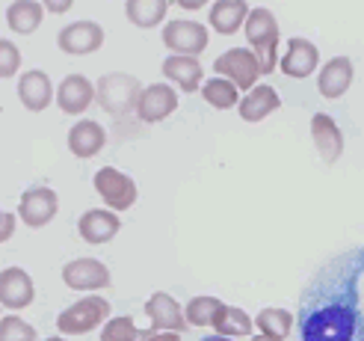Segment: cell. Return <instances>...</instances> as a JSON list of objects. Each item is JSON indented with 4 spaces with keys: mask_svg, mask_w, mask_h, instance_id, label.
Segmentation results:
<instances>
[{
    "mask_svg": "<svg viewBox=\"0 0 364 341\" xmlns=\"http://www.w3.org/2000/svg\"><path fill=\"white\" fill-rule=\"evenodd\" d=\"M299 341H364V246L320 267L299 297Z\"/></svg>",
    "mask_w": 364,
    "mask_h": 341,
    "instance_id": "obj_1",
    "label": "cell"
},
{
    "mask_svg": "<svg viewBox=\"0 0 364 341\" xmlns=\"http://www.w3.org/2000/svg\"><path fill=\"white\" fill-rule=\"evenodd\" d=\"M243 27H246L249 51L261 63V75H269V71L279 65V42H282L276 15H272L269 9H264V6L249 9V18H246Z\"/></svg>",
    "mask_w": 364,
    "mask_h": 341,
    "instance_id": "obj_2",
    "label": "cell"
},
{
    "mask_svg": "<svg viewBox=\"0 0 364 341\" xmlns=\"http://www.w3.org/2000/svg\"><path fill=\"white\" fill-rule=\"evenodd\" d=\"M139 95H142L139 80L134 75H122V71L104 75L95 86V98L101 104V110L116 116V119H124L127 113H136Z\"/></svg>",
    "mask_w": 364,
    "mask_h": 341,
    "instance_id": "obj_3",
    "label": "cell"
},
{
    "mask_svg": "<svg viewBox=\"0 0 364 341\" xmlns=\"http://www.w3.org/2000/svg\"><path fill=\"white\" fill-rule=\"evenodd\" d=\"M107 318H110V303L92 294V297H83L77 303H71L68 309H63L57 318V330L63 335H86L95 327H101Z\"/></svg>",
    "mask_w": 364,
    "mask_h": 341,
    "instance_id": "obj_4",
    "label": "cell"
},
{
    "mask_svg": "<svg viewBox=\"0 0 364 341\" xmlns=\"http://www.w3.org/2000/svg\"><path fill=\"white\" fill-rule=\"evenodd\" d=\"M95 190H98V196L107 202V208H110V211H127V208H134L136 196H139L134 178L124 175L116 167H101L95 172Z\"/></svg>",
    "mask_w": 364,
    "mask_h": 341,
    "instance_id": "obj_5",
    "label": "cell"
},
{
    "mask_svg": "<svg viewBox=\"0 0 364 341\" xmlns=\"http://www.w3.org/2000/svg\"><path fill=\"white\" fill-rule=\"evenodd\" d=\"M213 68H216V75H223L237 89H255V83H258V78H261V63L249 48L225 51L223 57L213 63Z\"/></svg>",
    "mask_w": 364,
    "mask_h": 341,
    "instance_id": "obj_6",
    "label": "cell"
},
{
    "mask_svg": "<svg viewBox=\"0 0 364 341\" xmlns=\"http://www.w3.org/2000/svg\"><path fill=\"white\" fill-rule=\"evenodd\" d=\"M60 211V196L45 184H36L30 190H24L21 202H18V217L24 220V226L30 229H42L48 226Z\"/></svg>",
    "mask_w": 364,
    "mask_h": 341,
    "instance_id": "obj_7",
    "label": "cell"
},
{
    "mask_svg": "<svg viewBox=\"0 0 364 341\" xmlns=\"http://www.w3.org/2000/svg\"><path fill=\"white\" fill-rule=\"evenodd\" d=\"M163 45L169 51L181 53V57H198L208 48V30L198 21H184V18H175L163 30Z\"/></svg>",
    "mask_w": 364,
    "mask_h": 341,
    "instance_id": "obj_8",
    "label": "cell"
},
{
    "mask_svg": "<svg viewBox=\"0 0 364 341\" xmlns=\"http://www.w3.org/2000/svg\"><path fill=\"white\" fill-rule=\"evenodd\" d=\"M63 282L71 291H95V288H110V271L98 258H75L63 267Z\"/></svg>",
    "mask_w": 364,
    "mask_h": 341,
    "instance_id": "obj_9",
    "label": "cell"
},
{
    "mask_svg": "<svg viewBox=\"0 0 364 341\" xmlns=\"http://www.w3.org/2000/svg\"><path fill=\"white\" fill-rule=\"evenodd\" d=\"M178 110V93L169 83H151L142 89V95L136 101V116L145 125H157L166 116Z\"/></svg>",
    "mask_w": 364,
    "mask_h": 341,
    "instance_id": "obj_10",
    "label": "cell"
},
{
    "mask_svg": "<svg viewBox=\"0 0 364 341\" xmlns=\"http://www.w3.org/2000/svg\"><path fill=\"white\" fill-rule=\"evenodd\" d=\"M57 45L71 57H86V53H92L104 45V27L95 21H75L60 30Z\"/></svg>",
    "mask_w": 364,
    "mask_h": 341,
    "instance_id": "obj_11",
    "label": "cell"
},
{
    "mask_svg": "<svg viewBox=\"0 0 364 341\" xmlns=\"http://www.w3.org/2000/svg\"><path fill=\"white\" fill-rule=\"evenodd\" d=\"M145 315L151 318V330L154 332H184L190 324L184 312H181L178 300L169 297L166 291H157L149 297V303H145Z\"/></svg>",
    "mask_w": 364,
    "mask_h": 341,
    "instance_id": "obj_12",
    "label": "cell"
},
{
    "mask_svg": "<svg viewBox=\"0 0 364 341\" xmlns=\"http://www.w3.org/2000/svg\"><path fill=\"white\" fill-rule=\"evenodd\" d=\"M33 297H36V285L27 271H21V267L0 271V306L18 312V309H27Z\"/></svg>",
    "mask_w": 364,
    "mask_h": 341,
    "instance_id": "obj_13",
    "label": "cell"
},
{
    "mask_svg": "<svg viewBox=\"0 0 364 341\" xmlns=\"http://www.w3.org/2000/svg\"><path fill=\"white\" fill-rule=\"evenodd\" d=\"M279 65H282V71H284L287 78L302 80V78H308L320 65V51H317L314 42L302 39V36H294V39L287 42L284 57L279 60Z\"/></svg>",
    "mask_w": 364,
    "mask_h": 341,
    "instance_id": "obj_14",
    "label": "cell"
},
{
    "mask_svg": "<svg viewBox=\"0 0 364 341\" xmlns=\"http://www.w3.org/2000/svg\"><path fill=\"white\" fill-rule=\"evenodd\" d=\"M311 140L326 164H338V157L343 152V134L338 128V122L329 113H314L311 119Z\"/></svg>",
    "mask_w": 364,
    "mask_h": 341,
    "instance_id": "obj_15",
    "label": "cell"
},
{
    "mask_svg": "<svg viewBox=\"0 0 364 341\" xmlns=\"http://www.w3.org/2000/svg\"><path fill=\"white\" fill-rule=\"evenodd\" d=\"M119 214L116 211H104V208H92V211H86L80 223H77V231H80V238L86 243H107V241H113L119 235Z\"/></svg>",
    "mask_w": 364,
    "mask_h": 341,
    "instance_id": "obj_16",
    "label": "cell"
},
{
    "mask_svg": "<svg viewBox=\"0 0 364 341\" xmlns=\"http://www.w3.org/2000/svg\"><path fill=\"white\" fill-rule=\"evenodd\" d=\"M92 101H95V86L83 75H68L57 89V104L68 116H80Z\"/></svg>",
    "mask_w": 364,
    "mask_h": 341,
    "instance_id": "obj_17",
    "label": "cell"
},
{
    "mask_svg": "<svg viewBox=\"0 0 364 341\" xmlns=\"http://www.w3.org/2000/svg\"><path fill=\"white\" fill-rule=\"evenodd\" d=\"M18 98H21V104L27 107L30 113L45 110V107L50 104V98H53L50 78L45 75V71H39V68L24 71L21 80H18Z\"/></svg>",
    "mask_w": 364,
    "mask_h": 341,
    "instance_id": "obj_18",
    "label": "cell"
},
{
    "mask_svg": "<svg viewBox=\"0 0 364 341\" xmlns=\"http://www.w3.org/2000/svg\"><path fill=\"white\" fill-rule=\"evenodd\" d=\"M350 86H353V60L350 57H332L323 65L320 78H317L320 95L323 98H341Z\"/></svg>",
    "mask_w": 364,
    "mask_h": 341,
    "instance_id": "obj_19",
    "label": "cell"
},
{
    "mask_svg": "<svg viewBox=\"0 0 364 341\" xmlns=\"http://www.w3.org/2000/svg\"><path fill=\"white\" fill-rule=\"evenodd\" d=\"M104 142H107V131L101 128L95 119H80L75 128L68 131V149H71V154L80 157V160L98 154L104 149Z\"/></svg>",
    "mask_w": 364,
    "mask_h": 341,
    "instance_id": "obj_20",
    "label": "cell"
},
{
    "mask_svg": "<svg viewBox=\"0 0 364 341\" xmlns=\"http://www.w3.org/2000/svg\"><path fill=\"white\" fill-rule=\"evenodd\" d=\"M249 18V4L246 0H216L208 9V21L220 36H231L237 33Z\"/></svg>",
    "mask_w": 364,
    "mask_h": 341,
    "instance_id": "obj_21",
    "label": "cell"
},
{
    "mask_svg": "<svg viewBox=\"0 0 364 341\" xmlns=\"http://www.w3.org/2000/svg\"><path fill=\"white\" fill-rule=\"evenodd\" d=\"M163 75H166V80H175L181 93L193 95L196 89H202V63L196 57H181V53L166 57L163 60Z\"/></svg>",
    "mask_w": 364,
    "mask_h": 341,
    "instance_id": "obj_22",
    "label": "cell"
},
{
    "mask_svg": "<svg viewBox=\"0 0 364 341\" xmlns=\"http://www.w3.org/2000/svg\"><path fill=\"white\" fill-rule=\"evenodd\" d=\"M282 107V98H279V93L272 86H255V89H249L246 93V98L240 101V119L243 122H261V119H267L269 113H276Z\"/></svg>",
    "mask_w": 364,
    "mask_h": 341,
    "instance_id": "obj_23",
    "label": "cell"
},
{
    "mask_svg": "<svg viewBox=\"0 0 364 341\" xmlns=\"http://www.w3.org/2000/svg\"><path fill=\"white\" fill-rule=\"evenodd\" d=\"M42 15H45V6L39 0H15V4L6 9V24L12 33L30 36L42 24Z\"/></svg>",
    "mask_w": 364,
    "mask_h": 341,
    "instance_id": "obj_24",
    "label": "cell"
},
{
    "mask_svg": "<svg viewBox=\"0 0 364 341\" xmlns=\"http://www.w3.org/2000/svg\"><path fill=\"white\" fill-rule=\"evenodd\" d=\"M166 9H169V0H124L127 21L142 30L157 27L163 18H166Z\"/></svg>",
    "mask_w": 364,
    "mask_h": 341,
    "instance_id": "obj_25",
    "label": "cell"
},
{
    "mask_svg": "<svg viewBox=\"0 0 364 341\" xmlns=\"http://www.w3.org/2000/svg\"><path fill=\"white\" fill-rule=\"evenodd\" d=\"M210 324H213L216 335H228V338L252 332V318L237 306H228V303H220V309H216Z\"/></svg>",
    "mask_w": 364,
    "mask_h": 341,
    "instance_id": "obj_26",
    "label": "cell"
},
{
    "mask_svg": "<svg viewBox=\"0 0 364 341\" xmlns=\"http://www.w3.org/2000/svg\"><path fill=\"white\" fill-rule=\"evenodd\" d=\"M202 95L210 107H216V110H231V107H237V86H234L231 80H223V78H213V80H205L202 86Z\"/></svg>",
    "mask_w": 364,
    "mask_h": 341,
    "instance_id": "obj_27",
    "label": "cell"
},
{
    "mask_svg": "<svg viewBox=\"0 0 364 341\" xmlns=\"http://www.w3.org/2000/svg\"><path fill=\"white\" fill-rule=\"evenodd\" d=\"M255 320H258V327H261V332H264V335L276 338V341L287 338V332L294 330V315L284 312V309H276V306L261 309V315L255 318Z\"/></svg>",
    "mask_w": 364,
    "mask_h": 341,
    "instance_id": "obj_28",
    "label": "cell"
},
{
    "mask_svg": "<svg viewBox=\"0 0 364 341\" xmlns=\"http://www.w3.org/2000/svg\"><path fill=\"white\" fill-rule=\"evenodd\" d=\"M151 332H145L134 324V318L127 315H119V318H110L101 330V341H145Z\"/></svg>",
    "mask_w": 364,
    "mask_h": 341,
    "instance_id": "obj_29",
    "label": "cell"
},
{
    "mask_svg": "<svg viewBox=\"0 0 364 341\" xmlns=\"http://www.w3.org/2000/svg\"><path fill=\"white\" fill-rule=\"evenodd\" d=\"M220 303L223 300H216V297H208V294H198L187 303V309H184V318H187V324L190 327H208L216 309H220Z\"/></svg>",
    "mask_w": 364,
    "mask_h": 341,
    "instance_id": "obj_30",
    "label": "cell"
},
{
    "mask_svg": "<svg viewBox=\"0 0 364 341\" xmlns=\"http://www.w3.org/2000/svg\"><path fill=\"white\" fill-rule=\"evenodd\" d=\"M0 341H36V330L24 318L6 315L0 318Z\"/></svg>",
    "mask_w": 364,
    "mask_h": 341,
    "instance_id": "obj_31",
    "label": "cell"
},
{
    "mask_svg": "<svg viewBox=\"0 0 364 341\" xmlns=\"http://www.w3.org/2000/svg\"><path fill=\"white\" fill-rule=\"evenodd\" d=\"M21 68V51L15 42L0 39V78H12Z\"/></svg>",
    "mask_w": 364,
    "mask_h": 341,
    "instance_id": "obj_32",
    "label": "cell"
},
{
    "mask_svg": "<svg viewBox=\"0 0 364 341\" xmlns=\"http://www.w3.org/2000/svg\"><path fill=\"white\" fill-rule=\"evenodd\" d=\"M15 235V214H4L0 211V243L9 241Z\"/></svg>",
    "mask_w": 364,
    "mask_h": 341,
    "instance_id": "obj_33",
    "label": "cell"
},
{
    "mask_svg": "<svg viewBox=\"0 0 364 341\" xmlns=\"http://www.w3.org/2000/svg\"><path fill=\"white\" fill-rule=\"evenodd\" d=\"M39 4H42L45 9H50L53 15H63V12L71 9V4H75V0H39Z\"/></svg>",
    "mask_w": 364,
    "mask_h": 341,
    "instance_id": "obj_34",
    "label": "cell"
},
{
    "mask_svg": "<svg viewBox=\"0 0 364 341\" xmlns=\"http://www.w3.org/2000/svg\"><path fill=\"white\" fill-rule=\"evenodd\" d=\"M175 4H178L181 9H202V6L210 4V0H175Z\"/></svg>",
    "mask_w": 364,
    "mask_h": 341,
    "instance_id": "obj_35",
    "label": "cell"
},
{
    "mask_svg": "<svg viewBox=\"0 0 364 341\" xmlns=\"http://www.w3.org/2000/svg\"><path fill=\"white\" fill-rule=\"evenodd\" d=\"M145 341H181V335L178 332H151Z\"/></svg>",
    "mask_w": 364,
    "mask_h": 341,
    "instance_id": "obj_36",
    "label": "cell"
},
{
    "mask_svg": "<svg viewBox=\"0 0 364 341\" xmlns=\"http://www.w3.org/2000/svg\"><path fill=\"white\" fill-rule=\"evenodd\" d=\"M198 341H231L228 335H205V338H198Z\"/></svg>",
    "mask_w": 364,
    "mask_h": 341,
    "instance_id": "obj_37",
    "label": "cell"
},
{
    "mask_svg": "<svg viewBox=\"0 0 364 341\" xmlns=\"http://www.w3.org/2000/svg\"><path fill=\"white\" fill-rule=\"evenodd\" d=\"M252 341H276V338H269V335H264V332H261V335H255Z\"/></svg>",
    "mask_w": 364,
    "mask_h": 341,
    "instance_id": "obj_38",
    "label": "cell"
},
{
    "mask_svg": "<svg viewBox=\"0 0 364 341\" xmlns=\"http://www.w3.org/2000/svg\"><path fill=\"white\" fill-rule=\"evenodd\" d=\"M45 341H65V338H60V335H53V338H45Z\"/></svg>",
    "mask_w": 364,
    "mask_h": 341,
    "instance_id": "obj_39",
    "label": "cell"
}]
</instances>
